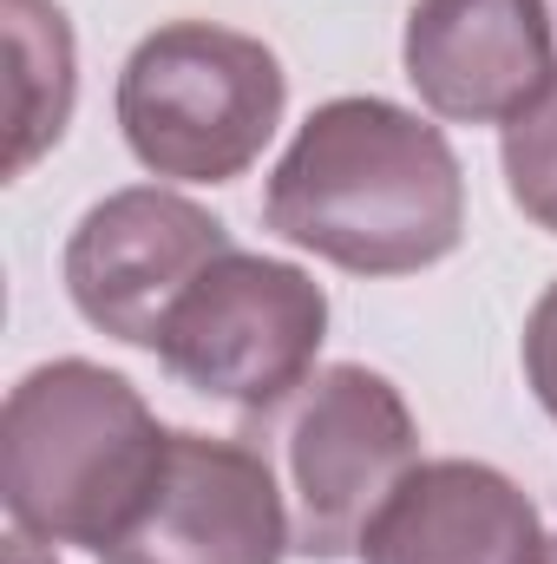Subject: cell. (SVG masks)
<instances>
[{"mask_svg":"<svg viewBox=\"0 0 557 564\" xmlns=\"http://www.w3.org/2000/svg\"><path fill=\"white\" fill-rule=\"evenodd\" d=\"M545 564H557V539H551V545H545Z\"/></svg>","mask_w":557,"mask_h":564,"instance_id":"5bb4252c","label":"cell"},{"mask_svg":"<svg viewBox=\"0 0 557 564\" xmlns=\"http://www.w3.org/2000/svg\"><path fill=\"white\" fill-rule=\"evenodd\" d=\"M7 13V53H13V144L7 177H26L53 144L66 139L73 93H79V53L59 0H0Z\"/></svg>","mask_w":557,"mask_h":564,"instance_id":"30bf717a","label":"cell"},{"mask_svg":"<svg viewBox=\"0 0 557 564\" xmlns=\"http://www.w3.org/2000/svg\"><path fill=\"white\" fill-rule=\"evenodd\" d=\"M321 341H328V289L282 257L230 250L171 308L157 361L190 394H210L237 414H276L315 381Z\"/></svg>","mask_w":557,"mask_h":564,"instance_id":"277c9868","label":"cell"},{"mask_svg":"<svg viewBox=\"0 0 557 564\" xmlns=\"http://www.w3.org/2000/svg\"><path fill=\"white\" fill-rule=\"evenodd\" d=\"M518 355H525V381H532V394H538V408L557 421V282L532 302V315H525V341H518Z\"/></svg>","mask_w":557,"mask_h":564,"instance_id":"7c38bea8","label":"cell"},{"mask_svg":"<svg viewBox=\"0 0 557 564\" xmlns=\"http://www.w3.org/2000/svg\"><path fill=\"white\" fill-rule=\"evenodd\" d=\"M295 552L288 499L250 440L171 426L164 466L99 564H282Z\"/></svg>","mask_w":557,"mask_h":564,"instance_id":"52a82bcc","label":"cell"},{"mask_svg":"<svg viewBox=\"0 0 557 564\" xmlns=\"http://www.w3.org/2000/svg\"><path fill=\"white\" fill-rule=\"evenodd\" d=\"M263 224L348 276H414L466 237V171L433 119L348 93L315 106L276 158Z\"/></svg>","mask_w":557,"mask_h":564,"instance_id":"6da1fadb","label":"cell"},{"mask_svg":"<svg viewBox=\"0 0 557 564\" xmlns=\"http://www.w3.org/2000/svg\"><path fill=\"white\" fill-rule=\"evenodd\" d=\"M419 466V426L407 394L361 361L321 368L288 421V525L302 558L361 552L374 512Z\"/></svg>","mask_w":557,"mask_h":564,"instance_id":"5b68a950","label":"cell"},{"mask_svg":"<svg viewBox=\"0 0 557 564\" xmlns=\"http://www.w3.org/2000/svg\"><path fill=\"white\" fill-rule=\"evenodd\" d=\"M164 446L171 426H157L119 368L86 355L40 361L0 408V499L13 532L99 558L144 506Z\"/></svg>","mask_w":557,"mask_h":564,"instance_id":"7a4b0ae2","label":"cell"},{"mask_svg":"<svg viewBox=\"0 0 557 564\" xmlns=\"http://www.w3.org/2000/svg\"><path fill=\"white\" fill-rule=\"evenodd\" d=\"M407 86L433 119L512 126L557 79L545 0H414L401 33Z\"/></svg>","mask_w":557,"mask_h":564,"instance_id":"ba28073f","label":"cell"},{"mask_svg":"<svg viewBox=\"0 0 557 564\" xmlns=\"http://www.w3.org/2000/svg\"><path fill=\"white\" fill-rule=\"evenodd\" d=\"M7 564H59V558H53V545H40V539L13 532V539H7Z\"/></svg>","mask_w":557,"mask_h":564,"instance_id":"4fadbf2b","label":"cell"},{"mask_svg":"<svg viewBox=\"0 0 557 564\" xmlns=\"http://www.w3.org/2000/svg\"><path fill=\"white\" fill-rule=\"evenodd\" d=\"M499 164H505L512 204H518L545 237H557V79L505 126Z\"/></svg>","mask_w":557,"mask_h":564,"instance_id":"8fae6325","label":"cell"},{"mask_svg":"<svg viewBox=\"0 0 557 564\" xmlns=\"http://www.w3.org/2000/svg\"><path fill=\"white\" fill-rule=\"evenodd\" d=\"M230 250H237V237L223 217H210L184 191L132 184V191L99 197L73 224L59 270H66L73 308L99 335L157 355V335H164L171 308L184 302V289Z\"/></svg>","mask_w":557,"mask_h":564,"instance_id":"8992f818","label":"cell"},{"mask_svg":"<svg viewBox=\"0 0 557 564\" xmlns=\"http://www.w3.org/2000/svg\"><path fill=\"white\" fill-rule=\"evenodd\" d=\"M119 132L151 177L230 184L276 139L288 106L282 59L237 26L164 20L119 66Z\"/></svg>","mask_w":557,"mask_h":564,"instance_id":"3957f363","label":"cell"},{"mask_svg":"<svg viewBox=\"0 0 557 564\" xmlns=\"http://www.w3.org/2000/svg\"><path fill=\"white\" fill-rule=\"evenodd\" d=\"M538 506L485 459H419L374 512L361 564H545Z\"/></svg>","mask_w":557,"mask_h":564,"instance_id":"9c48e42d","label":"cell"}]
</instances>
